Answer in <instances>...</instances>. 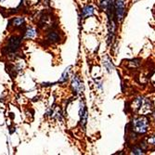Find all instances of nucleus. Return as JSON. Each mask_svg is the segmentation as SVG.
Segmentation results:
<instances>
[{"mask_svg": "<svg viewBox=\"0 0 155 155\" xmlns=\"http://www.w3.org/2000/svg\"><path fill=\"white\" fill-rule=\"evenodd\" d=\"M133 130L139 134H144L148 130L149 120L145 117H139L133 121Z\"/></svg>", "mask_w": 155, "mask_h": 155, "instance_id": "f257e3e1", "label": "nucleus"}, {"mask_svg": "<svg viewBox=\"0 0 155 155\" xmlns=\"http://www.w3.org/2000/svg\"><path fill=\"white\" fill-rule=\"evenodd\" d=\"M125 3L124 0H115L114 1V17L118 21H122L125 12Z\"/></svg>", "mask_w": 155, "mask_h": 155, "instance_id": "f03ea898", "label": "nucleus"}, {"mask_svg": "<svg viewBox=\"0 0 155 155\" xmlns=\"http://www.w3.org/2000/svg\"><path fill=\"white\" fill-rule=\"evenodd\" d=\"M21 38L19 37V36H11L9 39H8V46H7V50L8 52H10V53H14L16 52L20 46H21Z\"/></svg>", "mask_w": 155, "mask_h": 155, "instance_id": "7ed1b4c3", "label": "nucleus"}, {"mask_svg": "<svg viewBox=\"0 0 155 155\" xmlns=\"http://www.w3.org/2000/svg\"><path fill=\"white\" fill-rule=\"evenodd\" d=\"M79 116H80V124L84 127L87 121V110L86 108V104L84 101L80 102V110H79Z\"/></svg>", "mask_w": 155, "mask_h": 155, "instance_id": "20e7f679", "label": "nucleus"}, {"mask_svg": "<svg viewBox=\"0 0 155 155\" xmlns=\"http://www.w3.org/2000/svg\"><path fill=\"white\" fill-rule=\"evenodd\" d=\"M72 87H73V90L79 94V93H82L84 91V84H83V82L81 81L80 77L78 75H74L72 79Z\"/></svg>", "mask_w": 155, "mask_h": 155, "instance_id": "39448f33", "label": "nucleus"}, {"mask_svg": "<svg viewBox=\"0 0 155 155\" xmlns=\"http://www.w3.org/2000/svg\"><path fill=\"white\" fill-rule=\"evenodd\" d=\"M48 39L50 42H52V43H58V42L60 41V39H61V37H60V35L57 32L52 31L48 35Z\"/></svg>", "mask_w": 155, "mask_h": 155, "instance_id": "423d86ee", "label": "nucleus"}, {"mask_svg": "<svg viewBox=\"0 0 155 155\" xmlns=\"http://www.w3.org/2000/svg\"><path fill=\"white\" fill-rule=\"evenodd\" d=\"M93 14H94V8L91 6H86L82 9V16L83 17L92 16Z\"/></svg>", "mask_w": 155, "mask_h": 155, "instance_id": "0eeeda50", "label": "nucleus"}, {"mask_svg": "<svg viewBox=\"0 0 155 155\" xmlns=\"http://www.w3.org/2000/svg\"><path fill=\"white\" fill-rule=\"evenodd\" d=\"M25 23V20L22 17H17L12 20V25L15 28H20L22 27Z\"/></svg>", "mask_w": 155, "mask_h": 155, "instance_id": "6e6552de", "label": "nucleus"}, {"mask_svg": "<svg viewBox=\"0 0 155 155\" xmlns=\"http://www.w3.org/2000/svg\"><path fill=\"white\" fill-rule=\"evenodd\" d=\"M102 63H103V66L105 67V69L109 73H110L112 71V69H114V65H112V63H111V61H110V60L109 58L104 59Z\"/></svg>", "mask_w": 155, "mask_h": 155, "instance_id": "1a4fd4ad", "label": "nucleus"}, {"mask_svg": "<svg viewBox=\"0 0 155 155\" xmlns=\"http://www.w3.org/2000/svg\"><path fill=\"white\" fill-rule=\"evenodd\" d=\"M71 68H72L71 66H69L68 68H66V69H65V71H64V73L62 74V75H61V78L60 79L59 83L62 84V83H65V82H67V80H68V77H69L70 69H71Z\"/></svg>", "mask_w": 155, "mask_h": 155, "instance_id": "9d476101", "label": "nucleus"}, {"mask_svg": "<svg viewBox=\"0 0 155 155\" xmlns=\"http://www.w3.org/2000/svg\"><path fill=\"white\" fill-rule=\"evenodd\" d=\"M36 33L35 30L33 29V28H28L27 31L25 32V37L26 38H34L35 36Z\"/></svg>", "mask_w": 155, "mask_h": 155, "instance_id": "9b49d317", "label": "nucleus"}, {"mask_svg": "<svg viewBox=\"0 0 155 155\" xmlns=\"http://www.w3.org/2000/svg\"><path fill=\"white\" fill-rule=\"evenodd\" d=\"M132 153L133 154H143V149L141 147H135L133 150H132Z\"/></svg>", "mask_w": 155, "mask_h": 155, "instance_id": "f8f14e48", "label": "nucleus"}, {"mask_svg": "<svg viewBox=\"0 0 155 155\" xmlns=\"http://www.w3.org/2000/svg\"><path fill=\"white\" fill-rule=\"evenodd\" d=\"M148 143H150V144L155 146V136H152V137H150L148 139Z\"/></svg>", "mask_w": 155, "mask_h": 155, "instance_id": "ddd939ff", "label": "nucleus"}, {"mask_svg": "<svg viewBox=\"0 0 155 155\" xmlns=\"http://www.w3.org/2000/svg\"><path fill=\"white\" fill-rule=\"evenodd\" d=\"M46 1H47V4H49V1H50V0H46Z\"/></svg>", "mask_w": 155, "mask_h": 155, "instance_id": "4468645a", "label": "nucleus"}, {"mask_svg": "<svg viewBox=\"0 0 155 155\" xmlns=\"http://www.w3.org/2000/svg\"><path fill=\"white\" fill-rule=\"evenodd\" d=\"M0 1H1V0H0Z\"/></svg>", "mask_w": 155, "mask_h": 155, "instance_id": "2eb2a0df", "label": "nucleus"}]
</instances>
